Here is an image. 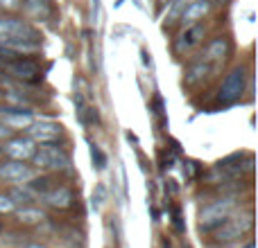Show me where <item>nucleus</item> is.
Returning a JSON list of instances; mask_svg holds the SVG:
<instances>
[{
    "label": "nucleus",
    "mask_w": 258,
    "mask_h": 248,
    "mask_svg": "<svg viewBox=\"0 0 258 248\" xmlns=\"http://www.w3.org/2000/svg\"><path fill=\"white\" fill-rule=\"evenodd\" d=\"M27 133H30L27 138L39 145H50V142H59V138L63 136V127L50 120H34L27 127Z\"/></svg>",
    "instance_id": "8"
},
{
    "label": "nucleus",
    "mask_w": 258,
    "mask_h": 248,
    "mask_svg": "<svg viewBox=\"0 0 258 248\" xmlns=\"http://www.w3.org/2000/svg\"><path fill=\"white\" fill-rule=\"evenodd\" d=\"M245 248H254V241H249V244H247Z\"/></svg>",
    "instance_id": "26"
},
{
    "label": "nucleus",
    "mask_w": 258,
    "mask_h": 248,
    "mask_svg": "<svg viewBox=\"0 0 258 248\" xmlns=\"http://www.w3.org/2000/svg\"><path fill=\"white\" fill-rule=\"evenodd\" d=\"M0 70H5L12 79H18L23 84H36L43 77L41 75L43 72L41 63L32 57H16V59H9V61H3Z\"/></svg>",
    "instance_id": "3"
},
{
    "label": "nucleus",
    "mask_w": 258,
    "mask_h": 248,
    "mask_svg": "<svg viewBox=\"0 0 258 248\" xmlns=\"http://www.w3.org/2000/svg\"><path fill=\"white\" fill-rule=\"evenodd\" d=\"M213 72V68H211V63L206 61L204 57L202 59H195V61L190 63V66L186 68V75H183V79H186L188 86H197L202 84V81L206 79V77Z\"/></svg>",
    "instance_id": "15"
},
{
    "label": "nucleus",
    "mask_w": 258,
    "mask_h": 248,
    "mask_svg": "<svg viewBox=\"0 0 258 248\" xmlns=\"http://www.w3.org/2000/svg\"><path fill=\"white\" fill-rule=\"evenodd\" d=\"M41 201H43L48 208L54 210H68L75 203V192L68 185H52L45 194H41Z\"/></svg>",
    "instance_id": "12"
},
{
    "label": "nucleus",
    "mask_w": 258,
    "mask_h": 248,
    "mask_svg": "<svg viewBox=\"0 0 258 248\" xmlns=\"http://www.w3.org/2000/svg\"><path fill=\"white\" fill-rule=\"evenodd\" d=\"M23 248H48V246H41V244H27V246H23Z\"/></svg>",
    "instance_id": "25"
},
{
    "label": "nucleus",
    "mask_w": 258,
    "mask_h": 248,
    "mask_svg": "<svg viewBox=\"0 0 258 248\" xmlns=\"http://www.w3.org/2000/svg\"><path fill=\"white\" fill-rule=\"evenodd\" d=\"M209 12H211V0H188V5H186V9H183L179 21L183 23V27L195 25V23L204 21Z\"/></svg>",
    "instance_id": "14"
},
{
    "label": "nucleus",
    "mask_w": 258,
    "mask_h": 248,
    "mask_svg": "<svg viewBox=\"0 0 258 248\" xmlns=\"http://www.w3.org/2000/svg\"><path fill=\"white\" fill-rule=\"evenodd\" d=\"M170 12H165V23L168 25H172V23H177L179 18H181V14H183V9H186V5H188V0H170Z\"/></svg>",
    "instance_id": "20"
},
{
    "label": "nucleus",
    "mask_w": 258,
    "mask_h": 248,
    "mask_svg": "<svg viewBox=\"0 0 258 248\" xmlns=\"http://www.w3.org/2000/svg\"><path fill=\"white\" fill-rule=\"evenodd\" d=\"M23 7L34 21H48L50 14H52L50 0H23Z\"/></svg>",
    "instance_id": "16"
},
{
    "label": "nucleus",
    "mask_w": 258,
    "mask_h": 248,
    "mask_svg": "<svg viewBox=\"0 0 258 248\" xmlns=\"http://www.w3.org/2000/svg\"><path fill=\"white\" fill-rule=\"evenodd\" d=\"M233 208H236L233 199H220V201L209 203L200 214L202 230H215V228H220L224 221H229V214L233 212Z\"/></svg>",
    "instance_id": "5"
},
{
    "label": "nucleus",
    "mask_w": 258,
    "mask_h": 248,
    "mask_svg": "<svg viewBox=\"0 0 258 248\" xmlns=\"http://www.w3.org/2000/svg\"><path fill=\"white\" fill-rule=\"evenodd\" d=\"M9 133H12V129H9V127H5V124L0 122V142H3V140H7V138H9Z\"/></svg>",
    "instance_id": "24"
},
{
    "label": "nucleus",
    "mask_w": 258,
    "mask_h": 248,
    "mask_svg": "<svg viewBox=\"0 0 258 248\" xmlns=\"http://www.w3.org/2000/svg\"><path fill=\"white\" fill-rule=\"evenodd\" d=\"M36 176V169L32 165H25L21 160H5L0 163V181L12 183V185H23Z\"/></svg>",
    "instance_id": "7"
},
{
    "label": "nucleus",
    "mask_w": 258,
    "mask_h": 248,
    "mask_svg": "<svg viewBox=\"0 0 258 248\" xmlns=\"http://www.w3.org/2000/svg\"><path fill=\"white\" fill-rule=\"evenodd\" d=\"M9 196L14 199V203H23V205H30V201L34 199V192L30 190V187L23 183V185H16L12 192H9Z\"/></svg>",
    "instance_id": "19"
},
{
    "label": "nucleus",
    "mask_w": 258,
    "mask_h": 248,
    "mask_svg": "<svg viewBox=\"0 0 258 248\" xmlns=\"http://www.w3.org/2000/svg\"><path fill=\"white\" fill-rule=\"evenodd\" d=\"M0 39H25V41H39L41 43V32L30 21H25V18L0 16Z\"/></svg>",
    "instance_id": "4"
},
{
    "label": "nucleus",
    "mask_w": 258,
    "mask_h": 248,
    "mask_svg": "<svg viewBox=\"0 0 258 248\" xmlns=\"http://www.w3.org/2000/svg\"><path fill=\"white\" fill-rule=\"evenodd\" d=\"M229 54H231V41H229L227 36H215V39H211L209 43H206L204 59L211 63L213 70H218V68L227 61Z\"/></svg>",
    "instance_id": "10"
},
{
    "label": "nucleus",
    "mask_w": 258,
    "mask_h": 248,
    "mask_svg": "<svg viewBox=\"0 0 258 248\" xmlns=\"http://www.w3.org/2000/svg\"><path fill=\"white\" fill-rule=\"evenodd\" d=\"M16 210V203H14V199L9 194H5V192H0V214H9Z\"/></svg>",
    "instance_id": "22"
},
{
    "label": "nucleus",
    "mask_w": 258,
    "mask_h": 248,
    "mask_svg": "<svg viewBox=\"0 0 258 248\" xmlns=\"http://www.w3.org/2000/svg\"><path fill=\"white\" fill-rule=\"evenodd\" d=\"M0 117H3L5 127L9 129H27L36 120L34 113L27 106H14V104H3L0 106Z\"/></svg>",
    "instance_id": "9"
},
{
    "label": "nucleus",
    "mask_w": 258,
    "mask_h": 248,
    "mask_svg": "<svg viewBox=\"0 0 258 248\" xmlns=\"http://www.w3.org/2000/svg\"><path fill=\"white\" fill-rule=\"evenodd\" d=\"M251 214H247V217H240V219H229V221H224L222 226L218 228V232H215V241H229V239H236V237L245 235L247 230L251 228Z\"/></svg>",
    "instance_id": "13"
},
{
    "label": "nucleus",
    "mask_w": 258,
    "mask_h": 248,
    "mask_svg": "<svg viewBox=\"0 0 258 248\" xmlns=\"http://www.w3.org/2000/svg\"><path fill=\"white\" fill-rule=\"evenodd\" d=\"M25 185L34 192V196H41V194H45V192H48L52 185H57V183L52 181V176H50V174H43V176H34L32 181H27Z\"/></svg>",
    "instance_id": "18"
},
{
    "label": "nucleus",
    "mask_w": 258,
    "mask_h": 248,
    "mask_svg": "<svg viewBox=\"0 0 258 248\" xmlns=\"http://www.w3.org/2000/svg\"><path fill=\"white\" fill-rule=\"evenodd\" d=\"M159 3H161V5H168V3H170V0H159Z\"/></svg>",
    "instance_id": "27"
},
{
    "label": "nucleus",
    "mask_w": 258,
    "mask_h": 248,
    "mask_svg": "<svg viewBox=\"0 0 258 248\" xmlns=\"http://www.w3.org/2000/svg\"><path fill=\"white\" fill-rule=\"evenodd\" d=\"M0 68H3V61H0Z\"/></svg>",
    "instance_id": "28"
},
{
    "label": "nucleus",
    "mask_w": 258,
    "mask_h": 248,
    "mask_svg": "<svg viewBox=\"0 0 258 248\" xmlns=\"http://www.w3.org/2000/svg\"><path fill=\"white\" fill-rule=\"evenodd\" d=\"M0 97H3V93H0Z\"/></svg>",
    "instance_id": "30"
},
{
    "label": "nucleus",
    "mask_w": 258,
    "mask_h": 248,
    "mask_svg": "<svg viewBox=\"0 0 258 248\" xmlns=\"http://www.w3.org/2000/svg\"><path fill=\"white\" fill-rule=\"evenodd\" d=\"M247 79H249V72H247L245 66H236L227 72V77L222 79L218 88V95H215V102L218 104H233L245 95L247 90Z\"/></svg>",
    "instance_id": "2"
},
{
    "label": "nucleus",
    "mask_w": 258,
    "mask_h": 248,
    "mask_svg": "<svg viewBox=\"0 0 258 248\" xmlns=\"http://www.w3.org/2000/svg\"><path fill=\"white\" fill-rule=\"evenodd\" d=\"M32 163L41 172H66L71 167V154L59 142H50V145L36 147Z\"/></svg>",
    "instance_id": "1"
},
{
    "label": "nucleus",
    "mask_w": 258,
    "mask_h": 248,
    "mask_svg": "<svg viewBox=\"0 0 258 248\" xmlns=\"http://www.w3.org/2000/svg\"><path fill=\"white\" fill-rule=\"evenodd\" d=\"M21 0H0V9H5V12H16V9H21Z\"/></svg>",
    "instance_id": "23"
},
{
    "label": "nucleus",
    "mask_w": 258,
    "mask_h": 248,
    "mask_svg": "<svg viewBox=\"0 0 258 248\" xmlns=\"http://www.w3.org/2000/svg\"><path fill=\"white\" fill-rule=\"evenodd\" d=\"M0 156H3V151H0Z\"/></svg>",
    "instance_id": "29"
},
{
    "label": "nucleus",
    "mask_w": 258,
    "mask_h": 248,
    "mask_svg": "<svg viewBox=\"0 0 258 248\" xmlns=\"http://www.w3.org/2000/svg\"><path fill=\"white\" fill-rule=\"evenodd\" d=\"M91 158H93V165L98 169H104L107 167V156H104V151L100 149L98 145H91Z\"/></svg>",
    "instance_id": "21"
},
{
    "label": "nucleus",
    "mask_w": 258,
    "mask_h": 248,
    "mask_svg": "<svg viewBox=\"0 0 258 248\" xmlns=\"http://www.w3.org/2000/svg\"><path fill=\"white\" fill-rule=\"evenodd\" d=\"M14 212H16V221L23 223V226H34V223H41L45 219L43 210L32 208V205H23V208L14 210Z\"/></svg>",
    "instance_id": "17"
},
{
    "label": "nucleus",
    "mask_w": 258,
    "mask_h": 248,
    "mask_svg": "<svg viewBox=\"0 0 258 248\" xmlns=\"http://www.w3.org/2000/svg\"><path fill=\"white\" fill-rule=\"evenodd\" d=\"M204 23H195V25H188L183 27V32L174 39V52L177 54H188L192 48H197V45L202 43V39H204Z\"/></svg>",
    "instance_id": "11"
},
{
    "label": "nucleus",
    "mask_w": 258,
    "mask_h": 248,
    "mask_svg": "<svg viewBox=\"0 0 258 248\" xmlns=\"http://www.w3.org/2000/svg\"><path fill=\"white\" fill-rule=\"evenodd\" d=\"M0 151H3V156H7L9 160H21V163H25V160H32V156H34L36 142L27 136L7 138V140H3V145H0Z\"/></svg>",
    "instance_id": "6"
}]
</instances>
